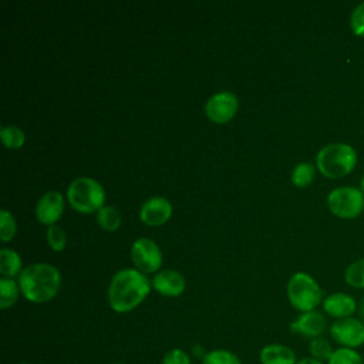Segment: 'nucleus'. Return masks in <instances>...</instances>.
I'll return each instance as SVG.
<instances>
[{"mask_svg":"<svg viewBox=\"0 0 364 364\" xmlns=\"http://www.w3.org/2000/svg\"><path fill=\"white\" fill-rule=\"evenodd\" d=\"M350 28L357 37H364V1L353 9L350 14Z\"/></svg>","mask_w":364,"mask_h":364,"instance_id":"obj_27","label":"nucleus"},{"mask_svg":"<svg viewBox=\"0 0 364 364\" xmlns=\"http://www.w3.org/2000/svg\"><path fill=\"white\" fill-rule=\"evenodd\" d=\"M0 136H1L3 144L10 149H18L26 141L24 131L17 125H4V127H1Z\"/></svg>","mask_w":364,"mask_h":364,"instance_id":"obj_21","label":"nucleus"},{"mask_svg":"<svg viewBox=\"0 0 364 364\" xmlns=\"http://www.w3.org/2000/svg\"><path fill=\"white\" fill-rule=\"evenodd\" d=\"M161 364H192V358L182 348H171L164 354Z\"/></svg>","mask_w":364,"mask_h":364,"instance_id":"obj_28","label":"nucleus"},{"mask_svg":"<svg viewBox=\"0 0 364 364\" xmlns=\"http://www.w3.org/2000/svg\"><path fill=\"white\" fill-rule=\"evenodd\" d=\"M18 283H16L13 279L1 277L0 279V307L3 310L11 307L17 299H18Z\"/></svg>","mask_w":364,"mask_h":364,"instance_id":"obj_18","label":"nucleus"},{"mask_svg":"<svg viewBox=\"0 0 364 364\" xmlns=\"http://www.w3.org/2000/svg\"><path fill=\"white\" fill-rule=\"evenodd\" d=\"M97 223L107 232H115L121 225V213L114 206L104 205L97 212Z\"/></svg>","mask_w":364,"mask_h":364,"instance_id":"obj_17","label":"nucleus"},{"mask_svg":"<svg viewBox=\"0 0 364 364\" xmlns=\"http://www.w3.org/2000/svg\"><path fill=\"white\" fill-rule=\"evenodd\" d=\"M151 283L154 290L165 297H178L186 287L185 277L173 269H165L155 273Z\"/></svg>","mask_w":364,"mask_h":364,"instance_id":"obj_14","label":"nucleus"},{"mask_svg":"<svg viewBox=\"0 0 364 364\" xmlns=\"http://www.w3.org/2000/svg\"><path fill=\"white\" fill-rule=\"evenodd\" d=\"M20 364H28V363H20Z\"/></svg>","mask_w":364,"mask_h":364,"instance_id":"obj_33","label":"nucleus"},{"mask_svg":"<svg viewBox=\"0 0 364 364\" xmlns=\"http://www.w3.org/2000/svg\"><path fill=\"white\" fill-rule=\"evenodd\" d=\"M131 259L135 267L144 274L154 273L162 264V252L154 240L139 237L131 246Z\"/></svg>","mask_w":364,"mask_h":364,"instance_id":"obj_8","label":"nucleus"},{"mask_svg":"<svg viewBox=\"0 0 364 364\" xmlns=\"http://www.w3.org/2000/svg\"><path fill=\"white\" fill-rule=\"evenodd\" d=\"M259 360L262 364H297L296 353L286 344L272 343L260 350Z\"/></svg>","mask_w":364,"mask_h":364,"instance_id":"obj_15","label":"nucleus"},{"mask_svg":"<svg viewBox=\"0 0 364 364\" xmlns=\"http://www.w3.org/2000/svg\"><path fill=\"white\" fill-rule=\"evenodd\" d=\"M239 108L237 97L230 91L213 94L205 104L206 117L215 124L229 122Z\"/></svg>","mask_w":364,"mask_h":364,"instance_id":"obj_9","label":"nucleus"},{"mask_svg":"<svg viewBox=\"0 0 364 364\" xmlns=\"http://www.w3.org/2000/svg\"><path fill=\"white\" fill-rule=\"evenodd\" d=\"M316 175V168L310 162H300L291 171V182L297 188L309 186Z\"/></svg>","mask_w":364,"mask_h":364,"instance_id":"obj_20","label":"nucleus"},{"mask_svg":"<svg viewBox=\"0 0 364 364\" xmlns=\"http://www.w3.org/2000/svg\"><path fill=\"white\" fill-rule=\"evenodd\" d=\"M344 280L354 289H364V257L354 260L347 266Z\"/></svg>","mask_w":364,"mask_h":364,"instance_id":"obj_22","label":"nucleus"},{"mask_svg":"<svg viewBox=\"0 0 364 364\" xmlns=\"http://www.w3.org/2000/svg\"><path fill=\"white\" fill-rule=\"evenodd\" d=\"M357 317H358L360 321L364 324V297L358 301V306H357Z\"/></svg>","mask_w":364,"mask_h":364,"instance_id":"obj_29","label":"nucleus"},{"mask_svg":"<svg viewBox=\"0 0 364 364\" xmlns=\"http://www.w3.org/2000/svg\"><path fill=\"white\" fill-rule=\"evenodd\" d=\"M202 364H242V361L235 353L225 348H216L205 354Z\"/></svg>","mask_w":364,"mask_h":364,"instance_id":"obj_24","label":"nucleus"},{"mask_svg":"<svg viewBox=\"0 0 364 364\" xmlns=\"http://www.w3.org/2000/svg\"><path fill=\"white\" fill-rule=\"evenodd\" d=\"M330 336L340 347L357 350L364 344V324L358 317H347L336 320L330 328Z\"/></svg>","mask_w":364,"mask_h":364,"instance_id":"obj_7","label":"nucleus"},{"mask_svg":"<svg viewBox=\"0 0 364 364\" xmlns=\"http://www.w3.org/2000/svg\"><path fill=\"white\" fill-rule=\"evenodd\" d=\"M64 198L58 191L46 192L36 205V216L43 225H54L63 215Z\"/></svg>","mask_w":364,"mask_h":364,"instance_id":"obj_12","label":"nucleus"},{"mask_svg":"<svg viewBox=\"0 0 364 364\" xmlns=\"http://www.w3.org/2000/svg\"><path fill=\"white\" fill-rule=\"evenodd\" d=\"M21 272V257L17 252L3 247L0 250V273L3 277L13 279Z\"/></svg>","mask_w":364,"mask_h":364,"instance_id":"obj_16","label":"nucleus"},{"mask_svg":"<svg viewBox=\"0 0 364 364\" xmlns=\"http://www.w3.org/2000/svg\"><path fill=\"white\" fill-rule=\"evenodd\" d=\"M68 203L81 213L98 212L105 202L102 185L90 176H80L70 182L67 188Z\"/></svg>","mask_w":364,"mask_h":364,"instance_id":"obj_4","label":"nucleus"},{"mask_svg":"<svg viewBox=\"0 0 364 364\" xmlns=\"http://www.w3.org/2000/svg\"><path fill=\"white\" fill-rule=\"evenodd\" d=\"M152 283L138 269L117 272L108 284V303L117 313H128L149 294Z\"/></svg>","mask_w":364,"mask_h":364,"instance_id":"obj_1","label":"nucleus"},{"mask_svg":"<svg viewBox=\"0 0 364 364\" xmlns=\"http://www.w3.org/2000/svg\"><path fill=\"white\" fill-rule=\"evenodd\" d=\"M357 161L358 155L355 149L344 142L327 144L316 155L318 172L330 179H338L351 173Z\"/></svg>","mask_w":364,"mask_h":364,"instance_id":"obj_3","label":"nucleus"},{"mask_svg":"<svg viewBox=\"0 0 364 364\" xmlns=\"http://www.w3.org/2000/svg\"><path fill=\"white\" fill-rule=\"evenodd\" d=\"M297 364H326V363H321V361L314 360V358H311V357H304V358H300V360L297 361Z\"/></svg>","mask_w":364,"mask_h":364,"instance_id":"obj_30","label":"nucleus"},{"mask_svg":"<svg viewBox=\"0 0 364 364\" xmlns=\"http://www.w3.org/2000/svg\"><path fill=\"white\" fill-rule=\"evenodd\" d=\"M17 283L28 301L46 303L57 296L61 287V276L53 264L34 263L20 272Z\"/></svg>","mask_w":364,"mask_h":364,"instance_id":"obj_2","label":"nucleus"},{"mask_svg":"<svg viewBox=\"0 0 364 364\" xmlns=\"http://www.w3.org/2000/svg\"><path fill=\"white\" fill-rule=\"evenodd\" d=\"M327 328V320L324 314L318 310H311L301 313L296 320L291 321L290 330L306 338H317L323 337Z\"/></svg>","mask_w":364,"mask_h":364,"instance_id":"obj_10","label":"nucleus"},{"mask_svg":"<svg viewBox=\"0 0 364 364\" xmlns=\"http://www.w3.org/2000/svg\"><path fill=\"white\" fill-rule=\"evenodd\" d=\"M360 189H361L363 193H364V175H363L361 179H360Z\"/></svg>","mask_w":364,"mask_h":364,"instance_id":"obj_31","label":"nucleus"},{"mask_svg":"<svg viewBox=\"0 0 364 364\" xmlns=\"http://www.w3.org/2000/svg\"><path fill=\"white\" fill-rule=\"evenodd\" d=\"M327 364H364V358L354 348L338 347L334 350Z\"/></svg>","mask_w":364,"mask_h":364,"instance_id":"obj_23","label":"nucleus"},{"mask_svg":"<svg viewBox=\"0 0 364 364\" xmlns=\"http://www.w3.org/2000/svg\"><path fill=\"white\" fill-rule=\"evenodd\" d=\"M47 242L54 252H61L67 243L64 230L57 225L48 226L47 228Z\"/></svg>","mask_w":364,"mask_h":364,"instance_id":"obj_26","label":"nucleus"},{"mask_svg":"<svg viewBox=\"0 0 364 364\" xmlns=\"http://www.w3.org/2000/svg\"><path fill=\"white\" fill-rule=\"evenodd\" d=\"M112 364H125V363H112Z\"/></svg>","mask_w":364,"mask_h":364,"instance_id":"obj_32","label":"nucleus"},{"mask_svg":"<svg viewBox=\"0 0 364 364\" xmlns=\"http://www.w3.org/2000/svg\"><path fill=\"white\" fill-rule=\"evenodd\" d=\"M16 219L14 216L7 210V209H1L0 210V237L1 242H10L14 235H16Z\"/></svg>","mask_w":364,"mask_h":364,"instance_id":"obj_25","label":"nucleus"},{"mask_svg":"<svg viewBox=\"0 0 364 364\" xmlns=\"http://www.w3.org/2000/svg\"><path fill=\"white\" fill-rule=\"evenodd\" d=\"M321 306L327 316H330L336 320H340V318L353 317L354 313H357L358 303L348 293L337 291V293H331L327 297H324Z\"/></svg>","mask_w":364,"mask_h":364,"instance_id":"obj_13","label":"nucleus"},{"mask_svg":"<svg viewBox=\"0 0 364 364\" xmlns=\"http://www.w3.org/2000/svg\"><path fill=\"white\" fill-rule=\"evenodd\" d=\"M327 208L341 219H354L364 210V193L355 186H338L327 195Z\"/></svg>","mask_w":364,"mask_h":364,"instance_id":"obj_6","label":"nucleus"},{"mask_svg":"<svg viewBox=\"0 0 364 364\" xmlns=\"http://www.w3.org/2000/svg\"><path fill=\"white\" fill-rule=\"evenodd\" d=\"M286 291L290 304L301 313L316 310L324 300L318 283L304 272H297L289 279Z\"/></svg>","mask_w":364,"mask_h":364,"instance_id":"obj_5","label":"nucleus"},{"mask_svg":"<svg viewBox=\"0 0 364 364\" xmlns=\"http://www.w3.org/2000/svg\"><path fill=\"white\" fill-rule=\"evenodd\" d=\"M172 215V205L166 198L152 196L145 200L139 209L141 220L148 226H161Z\"/></svg>","mask_w":364,"mask_h":364,"instance_id":"obj_11","label":"nucleus"},{"mask_svg":"<svg viewBox=\"0 0 364 364\" xmlns=\"http://www.w3.org/2000/svg\"><path fill=\"white\" fill-rule=\"evenodd\" d=\"M336 348H333L331 343L324 338V337H317V338H313L310 340L309 343V353H310V357L314 358V360H318L321 363H326L330 360V357L333 355Z\"/></svg>","mask_w":364,"mask_h":364,"instance_id":"obj_19","label":"nucleus"}]
</instances>
